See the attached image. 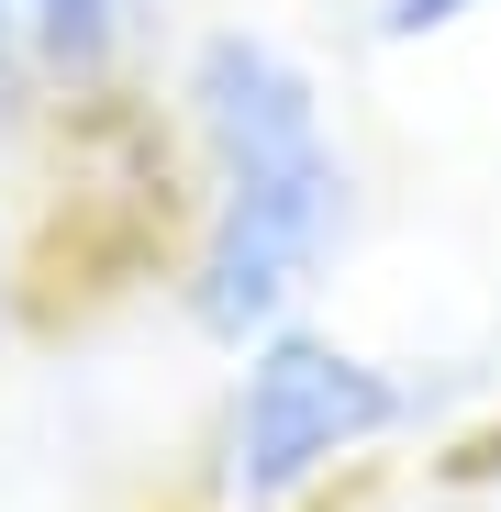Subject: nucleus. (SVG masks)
Instances as JSON below:
<instances>
[{
	"mask_svg": "<svg viewBox=\"0 0 501 512\" xmlns=\"http://www.w3.org/2000/svg\"><path fill=\"white\" fill-rule=\"evenodd\" d=\"M179 145L201 167L179 312L212 346H257L301 323V290L357 234V167L334 145L323 78L257 23H212L179 56Z\"/></svg>",
	"mask_w": 501,
	"mask_h": 512,
	"instance_id": "obj_1",
	"label": "nucleus"
},
{
	"mask_svg": "<svg viewBox=\"0 0 501 512\" xmlns=\"http://www.w3.org/2000/svg\"><path fill=\"white\" fill-rule=\"evenodd\" d=\"M234 357L245 368L223 379L212 446H201L212 512H312L346 468H368L390 435L424 423V379H401L390 357L346 346L323 323H279Z\"/></svg>",
	"mask_w": 501,
	"mask_h": 512,
	"instance_id": "obj_2",
	"label": "nucleus"
},
{
	"mask_svg": "<svg viewBox=\"0 0 501 512\" xmlns=\"http://www.w3.org/2000/svg\"><path fill=\"white\" fill-rule=\"evenodd\" d=\"M23 34H34V67H45L56 101H101L145 56L156 0H23Z\"/></svg>",
	"mask_w": 501,
	"mask_h": 512,
	"instance_id": "obj_3",
	"label": "nucleus"
},
{
	"mask_svg": "<svg viewBox=\"0 0 501 512\" xmlns=\"http://www.w3.org/2000/svg\"><path fill=\"white\" fill-rule=\"evenodd\" d=\"M34 101H56V90H45V67H34L23 0H0V134H23V123H34Z\"/></svg>",
	"mask_w": 501,
	"mask_h": 512,
	"instance_id": "obj_4",
	"label": "nucleus"
},
{
	"mask_svg": "<svg viewBox=\"0 0 501 512\" xmlns=\"http://www.w3.org/2000/svg\"><path fill=\"white\" fill-rule=\"evenodd\" d=\"M312 512H479V501H468V468H435L424 490H412V479H379V490H346V501H312Z\"/></svg>",
	"mask_w": 501,
	"mask_h": 512,
	"instance_id": "obj_5",
	"label": "nucleus"
},
{
	"mask_svg": "<svg viewBox=\"0 0 501 512\" xmlns=\"http://www.w3.org/2000/svg\"><path fill=\"white\" fill-rule=\"evenodd\" d=\"M479 12H490V0H368V34L379 45H435V34H457Z\"/></svg>",
	"mask_w": 501,
	"mask_h": 512,
	"instance_id": "obj_6",
	"label": "nucleus"
},
{
	"mask_svg": "<svg viewBox=\"0 0 501 512\" xmlns=\"http://www.w3.org/2000/svg\"><path fill=\"white\" fill-rule=\"evenodd\" d=\"M0 279H12V234H0Z\"/></svg>",
	"mask_w": 501,
	"mask_h": 512,
	"instance_id": "obj_7",
	"label": "nucleus"
}]
</instances>
